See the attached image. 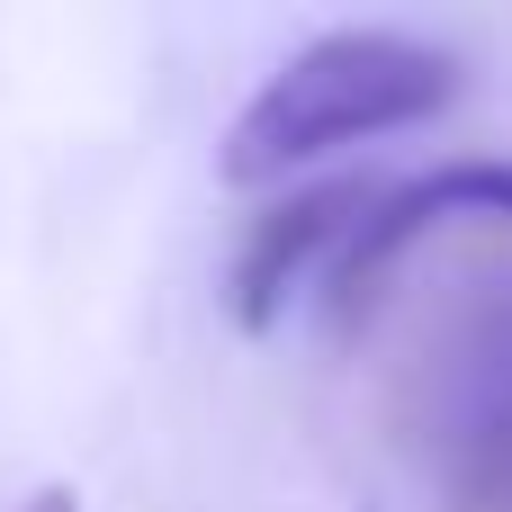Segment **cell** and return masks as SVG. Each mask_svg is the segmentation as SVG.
Returning <instances> with one entry per match:
<instances>
[{"mask_svg":"<svg viewBox=\"0 0 512 512\" xmlns=\"http://www.w3.org/2000/svg\"><path fill=\"white\" fill-rule=\"evenodd\" d=\"M459 54L423 27H324L297 54H279L252 99L225 117L216 144V180L225 189H279L288 171H315L351 144L432 126L459 99Z\"/></svg>","mask_w":512,"mask_h":512,"instance_id":"1","label":"cell"},{"mask_svg":"<svg viewBox=\"0 0 512 512\" xmlns=\"http://www.w3.org/2000/svg\"><path fill=\"white\" fill-rule=\"evenodd\" d=\"M18 512H81V495H72V486H36Z\"/></svg>","mask_w":512,"mask_h":512,"instance_id":"4","label":"cell"},{"mask_svg":"<svg viewBox=\"0 0 512 512\" xmlns=\"http://www.w3.org/2000/svg\"><path fill=\"white\" fill-rule=\"evenodd\" d=\"M441 225H512V162H495V153H450V162H432L423 180L378 189V207H369V225L351 234L333 288H342V297H351V288H378V270H387L396 252H414L423 234H441Z\"/></svg>","mask_w":512,"mask_h":512,"instance_id":"3","label":"cell"},{"mask_svg":"<svg viewBox=\"0 0 512 512\" xmlns=\"http://www.w3.org/2000/svg\"><path fill=\"white\" fill-rule=\"evenodd\" d=\"M369 207H378V180H360V171H351V180H306V189L270 198V207L243 225L234 270H225L234 324H243V333H270L315 279L333 288V270H342L351 234L369 225Z\"/></svg>","mask_w":512,"mask_h":512,"instance_id":"2","label":"cell"}]
</instances>
